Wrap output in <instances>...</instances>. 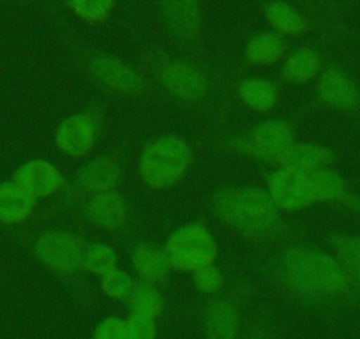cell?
<instances>
[{
  "mask_svg": "<svg viewBox=\"0 0 360 339\" xmlns=\"http://www.w3.org/2000/svg\"><path fill=\"white\" fill-rule=\"evenodd\" d=\"M281 267L286 285L304 297L338 295L349 285L341 262L307 245H290L283 252Z\"/></svg>",
  "mask_w": 360,
  "mask_h": 339,
  "instance_id": "cell-1",
  "label": "cell"
},
{
  "mask_svg": "<svg viewBox=\"0 0 360 339\" xmlns=\"http://www.w3.org/2000/svg\"><path fill=\"white\" fill-rule=\"evenodd\" d=\"M217 216L237 230L263 235L279 224V209L269 193L258 188H228L214 198Z\"/></svg>",
  "mask_w": 360,
  "mask_h": 339,
  "instance_id": "cell-2",
  "label": "cell"
},
{
  "mask_svg": "<svg viewBox=\"0 0 360 339\" xmlns=\"http://www.w3.org/2000/svg\"><path fill=\"white\" fill-rule=\"evenodd\" d=\"M193 151L188 141L175 134L148 143L140 155V175L150 188H172L188 174Z\"/></svg>",
  "mask_w": 360,
  "mask_h": 339,
  "instance_id": "cell-3",
  "label": "cell"
},
{
  "mask_svg": "<svg viewBox=\"0 0 360 339\" xmlns=\"http://www.w3.org/2000/svg\"><path fill=\"white\" fill-rule=\"evenodd\" d=\"M165 252L173 269L195 272L214 264L217 244L214 235L202 223H188L169 235Z\"/></svg>",
  "mask_w": 360,
  "mask_h": 339,
  "instance_id": "cell-4",
  "label": "cell"
},
{
  "mask_svg": "<svg viewBox=\"0 0 360 339\" xmlns=\"http://www.w3.org/2000/svg\"><path fill=\"white\" fill-rule=\"evenodd\" d=\"M238 152L252 155V158L272 161L283 165L295 145L293 131L285 120H263L258 126L252 127L248 136H238L231 141Z\"/></svg>",
  "mask_w": 360,
  "mask_h": 339,
  "instance_id": "cell-5",
  "label": "cell"
},
{
  "mask_svg": "<svg viewBox=\"0 0 360 339\" xmlns=\"http://www.w3.org/2000/svg\"><path fill=\"white\" fill-rule=\"evenodd\" d=\"M266 193L278 209L286 212L306 209L311 203L316 202L311 182V172L290 168V166H279L270 174L266 181Z\"/></svg>",
  "mask_w": 360,
  "mask_h": 339,
  "instance_id": "cell-6",
  "label": "cell"
},
{
  "mask_svg": "<svg viewBox=\"0 0 360 339\" xmlns=\"http://www.w3.org/2000/svg\"><path fill=\"white\" fill-rule=\"evenodd\" d=\"M83 242L65 230L44 231L36 241V255L46 267L62 274H71L82 267Z\"/></svg>",
  "mask_w": 360,
  "mask_h": 339,
  "instance_id": "cell-7",
  "label": "cell"
},
{
  "mask_svg": "<svg viewBox=\"0 0 360 339\" xmlns=\"http://www.w3.org/2000/svg\"><path fill=\"white\" fill-rule=\"evenodd\" d=\"M161 82L166 91L184 101H200L207 94V78L189 62L173 60L161 69Z\"/></svg>",
  "mask_w": 360,
  "mask_h": 339,
  "instance_id": "cell-8",
  "label": "cell"
},
{
  "mask_svg": "<svg viewBox=\"0 0 360 339\" xmlns=\"http://www.w3.org/2000/svg\"><path fill=\"white\" fill-rule=\"evenodd\" d=\"M96 136H98L96 120L86 113H78V115L68 117L58 126L57 133H55V141L64 154L71 155V158H82L92 151Z\"/></svg>",
  "mask_w": 360,
  "mask_h": 339,
  "instance_id": "cell-9",
  "label": "cell"
},
{
  "mask_svg": "<svg viewBox=\"0 0 360 339\" xmlns=\"http://www.w3.org/2000/svg\"><path fill=\"white\" fill-rule=\"evenodd\" d=\"M15 182L27 189L34 198H48L62 188L64 177L53 162L32 159L16 170Z\"/></svg>",
  "mask_w": 360,
  "mask_h": 339,
  "instance_id": "cell-10",
  "label": "cell"
},
{
  "mask_svg": "<svg viewBox=\"0 0 360 339\" xmlns=\"http://www.w3.org/2000/svg\"><path fill=\"white\" fill-rule=\"evenodd\" d=\"M90 71L106 87L119 92H138L143 87V78L134 68L110 55H98L90 60Z\"/></svg>",
  "mask_w": 360,
  "mask_h": 339,
  "instance_id": "cell-11",
  "label": "cell"
},
{
  "mask_svg": "<svg viewBox=\"0 0 360 339\" xmlns=\"http://www.w3.org/2000/svg\"><path fill=\"white\" fill-rule=\"evenodd\" d=\"M162 18L173 34L182 41H191L198 34L202 11L193 0H166L161 4Z\"/></svg>",
  "mask_w": 360,
  "mask_h": 339,
  "instance_id": "cell-12",
  "label": "cell"
},
{
  "mask_svg": "<svg viewBox=\"0 0 360 339\" xmlns=\"http://www.w3.org/2000/svg\"><path fill=\"white\" fill-rule=\"evenodd\" d=\"M318 92L325 103L335 108L352 110L360 103V91L353 79H349L338 68H328L327 71L321 72Z\"/></svg>",
  "mask_w": 360,
  "mask_h": 339,
  "instance_id": "cell-13",
  "label": "cell"
},
{
  "mask_svg": "<svg viewBox=\"0 0 360 339\" xmlns=\"http://www.w3.org/2000/svg\"><path fill=\"white\" fill-rule=\"evenodd\" d=\"M86 216L105 230H119L127 221V205L115 191L98 193L86 203Z\"/></svg>",
  "mask_w": 360,
  "mask_h": 339,
  "instance_id": "cell-14",
  "label": "cell"
},
{
  "mask_svg": "<svg viewBox=\"0 0 360 339\" xmlns=\"http://www.w3.org/2000/svg\"><path fill=\"white\" fill-rule=\"evenodd\" d=\"M238 311L230 300L217 299L207 306L205 311V338L207 339H237Z\"/></svg>",
  "mask_w": 360,
  "mask_h": 339,
  "instance_id": "cell-15",
  "label": "cell"
},
{
  "mask_svg": "<svg viewBox=\"0 0 360 339\" xmlns=\"http://www.w3.org/2000/svg\"><path fill=\"white\" fill-rule=\"evenodd\" d=\"M120 181V168L113 159L98 158L86 162L78 172V184L86 191L106 193L112 191Z\"/></svg>",
  "mask_w": 360,
  "mask_h": 339,
  "instance_id": "cell-16",
  "label": "cell"
},
{
  "mask_svg": "<svg viewBox=\"0 0 360 339\" xmlns=\"http://www.w3.org/2000/svg\"><path fill=\"white\" fill-rule=\"evenodd\" d=\"M34 205H36V198L15 181L0 184V221L2 223H22L32 214Z\"/></svg>",
  "mask_w": 360,
  "mask_h": 339,
  "instance_id": "cell-17",
  "label": "cell"
},
{
  "mask_svg": "<svg viewBox=\"0 0 360 339\" xmlns=\"http://www.w3.org/2000/svg\"><path fill=\"white\" fill-rule=\"evenodd\" d=\"M131 262L136 274L143 279V283H154L165 278L169 271V262L165 249L152 244H140L133 249Z\"/></svg>",
  "mask_w": 360,
  "mask_h": 339,
  "instance_id": "cell-18",
  "label": "cell"
},
{
  "mask_svg": "<svg viewBox=\"0 0 360 339\" xmlns=\"http://www.w3.org/2000/svg\"><path fill=\"white\" fill-rule=\"evenodd\" d=\"M238 96L249 108L266 112L278 103L279 91L276 83L265 78H245L238 83Z\"/></svg>",
  "mask_w": 360,
  "mask_h": 339,
  "instance_id": "cell-19",
  "label": "cell"
},
{
  "mask_svg": "<svg viewBox=\"0 0 360 339\" xmlns=\"http://www.w3.org/2000/svg\"><path fill=\"white\" fill-rule=\"evenodd\" d=\"M286 41L278 32L255 34L245 44V57L252 64H270L283 57Z\"/></svg>",
  "mask_w": 360,
  "mask_h": 339,
  "instance_id": "cell-20",
  "label": "cell"
},
{
  "mask_svg": "<svg viewBox=\"0 0 360 339\" xmlns=\"http://www.w3.org/2000/svg\"><path fill=\"white\" fill-rule=\"evenodd\" d=\"M320 55L313 48H299L286 58L283 65V76L290 83H306L320 72Z\"/></svg>",
  "mask_w": 360,
  "mask_h": 339,
  "instance_id": "cell-21",
  "label": "cell"
},
{
  "mask_svg": "<svg viewBox=\"0 0 360 339\" xmlns=\"http://www.w3.org/2000/svg\"><path fill=\"white\" fill-rule=\"evenodd\" d=\"M265 15L269 18L270 25L278 30V34H295L304 32L307 29V20L295 6L288 4V2H269L265 6Z\"/></svg>",
  "mask_w": 360,
  "mask_h": 339,
  "instance_id": "cell-22",
  "label": "cell"
},
{
  "mask_svg": "<svg viewBox=\"0 0 360 339\" xmlns=\"http://www.w3.org/2000/svg\"><path fill=\"white\" fill-rule=\"evenodd\" d=\"M330 159L332 152L327 148L318 147V145L295 143L281 166H290V168L302 170V172H314V170L325 168L330 162Z\"/></svg>",
  "mask_w": 360,
  "mask_h": 339,
  "instance_id": "cell-23",
  "label": "cell"
},
{
  "mask_svg": "<svg viewBox=\"0 0 360 339\" xmlns=\"http://www.w3.org/2000/svg\"><path fill=\"white\" fill-rule=\"evenodd\" d=\"M127 302H129L131 314L147 316L152 320H155L165 309V300H162L161 292L152 283H138L131 292Z\"/></svg>",
  "mask_w": 360,
  "mask_h": 339,
  "instance_id": "cell-24",
  "label": "cell"
},
{
  "mask_svg": "<svg viewBox=\"0 0 360 339\" xmlns=\"http://www.w3.org/2000/svg\"><path fill=\"white\" fill-rule=\"evenodd\" d=\"M117 264H119V255L105 242H92L83 251L82 267L92 274L101 276V278L108 272L115 271Z\"/></svg>",
  "mask_w": 360,
  "mask_h": 339,
  "instance_id": "cell-25",
  "label": "cell"
},
{
  "mask_svg": "<svg viewBox=\"0 0 360 339\" xmlns=\"http://www.w3.org/2000/svg\"><path fill=\"white\" fill-rule=\"evenodd\" d=\"M311 182L316 202H332L345 196V181L332 170H314L311 172Z\"/></svg>",
  "mask_w": 360,
  "mask_h": 339,
  "instance_id": "cell-26",
  "label": "cell"
},
{
  "mask_svg": "<svg viewBox=\"0 0 360 339\" xmlns=\"http://www.w3.org/2000/svg\"><path fill=\"white\" fill-rule=\"evenodd\" d=\"M332 244L348 276L360 281V237H334Z\"/></svg>",
  "mask_w": 360,
  "mask_h": 339,
  "instance_id": "cell-27",
  "label": "cell"
},
{
  "mask_svg": "<svg viewBox=\"0 0 360 339\" xmlns=\"http://www.w3.org/2000/svg\"><path fill=\"white\" fill-rule=\"evenodd\" d=\"M134 286H136L134 279L126 271H120V269H115V271L108 272L101 278V288L105 295L112 297L115 300L129 299Z\"/></svg>",
  "mask_w": 360,
  "mask_h": 339,
  "instance_id": "cell-28",
  "label": "cell"
},
{
  "mask_svg": "<svg viewBox=\"0 0 360 339\" xmlns=\"http://www.w3.org/2000/svg\"><path fill=\"white\" fill-rule=\"evenodd\" d=\"M68 8L86 22H103L112 13L113 2L112 0H72Z\"/></svg>",
  "mask_w": 360,
  "mask_h": 339,
  "instance_id": "cell-29",
  "label": "cell"
},
{
  "mask_svg": "<svg viewBox=\"0 0 360 339\" xmlns=\"http://www.w3.org/2000/svg\"><path fill=\"white\" fill-rule=\"evenodd\" d=\"M195 286L202 293H216L223 288V272L214 264L205 265V267L195 271Z\"/></svg>",
  "mask_w": 360,
  "mask_h": 339,
  "instance_id": "cell-30",
  "label": "cell"
},
{
  "mask_svg": "<svg viewBox=\"0 0 360 339\" xmlns=\"http://www.w3.org/2000/svg\"><path fill=\"white\" fill-rule=\"evenodd\" d=\"M127 339H155L158 338V325L155 320L147 316L131 314L126 320Z\"/></svg>",
  "mask_w": 360,
  "mask_h": 339,
  "instance_id": "cell-31",
  "label": "cell"
},
{
  "mask_svg": "<svg viewBox=\"0 0 360 339\" xmlns=\"http://www.w3.org/2000/svg\"><path fill=\"white\" fill-rule=\"evenodd\" d=\"M92 339H127L126 320L119 316H110L99 321Z\"/></svg>",
  "mask_w": 360,
  "mask_h": 339,
  "instance_id": "cell-32",
  "label": "cell"
},
{
  "mask_svg": "<svg viewBox=\"0 0 360 339\" xmlns=\"http://www.w3.org/2000/svg\"><path fill=\"white\" fill-rule=\"evenodd\" d=\"M342 202H345L346 205H348L352 210H356V212H360V198H359V196L346 195V193H345V196H342Z\"/></svg>",
  "mask_w": 360,
  "mask_h": 339,
  "instance_id": "cell-33",
  "label": "cell"
},
{
  "mask_svg": "<svg viewBox=\"0 0 360 339\" xmlns=\"http://www.w3.org/2000/svg\"><path fill=\"white\" fill-rule=\"evenodd\" d=\"M249 339H258V338H249Z\"/></svg>",
  "mask_w": 360,
  "mask_h": 339,
  "instance_id": "cell-34",
  "label": "cell"
}]
</instances>
